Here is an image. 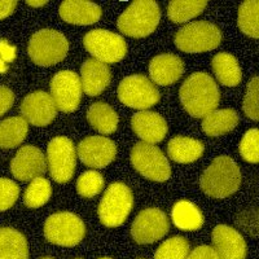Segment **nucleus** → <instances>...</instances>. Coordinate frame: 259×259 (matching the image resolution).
Masks as SVG:
<instances>
[{
  "mask_svg": "<svg viewBox=\"0 0 259 259\" xmlns=\"http://www.w3.org/2000/svg\"><path fill=\"white\" fill-rule=\"evenodd\" d=\"M180 101L188 114L203 118L217 110L221 101L218 84L206 73H193L180 87Z\"/></svg>",
  "mask_w": 259,
  "mask_h": 259,
  "instance_id": "nucleus-1",
  "label": "nucleus"
},
{
  "mask_svg": "<svg viewBox=\"0 0 259 259\" xmlns=\"http://www.w3.org/2000/svg\"><path fill=\"white\" fill-rule=\"evenodd\" d=\"M241 171L231 157H217L201 175L200 186L207 196L226 198L239 191Z\"/></svg>",
  "mask_w": 259,
  "mask_h": 259,
  "instance_id": "nucleus-2",
  "label": "nucleus"
},
{
  "mask_svg": "<svg viewBox=\"0 0 259 259\" xmlns=\"http://www.w3.org/2000/svg\"><path fill=\"white\" fill-rule=\"evenodd\" d=\"M161 9L156 2L138 0L130 4L118 18V29L131 38H144L150 35L158 26Z\"/></svg>",
  "mask_w": 259,
  "mask_h": 259,
  "instance_id": "nucleus-3",
  "label": "nucleus"
},
{
  "mask_svg": "<svg viewBox=\"0 0 259 259\" xmlns=\"http://www.w3.org/2000/svg\"><path fill=\"white\" fill-rule=\"evenodd\" d=\"M69 51L68 39L61 32L43 29L31 36L27 47L30 59L40 66H52L62 61Z\"/></svg>",
  "mask_w": 259,
  "mask_h": 259,
  "instance_id": "nucleus-4",
  "label": "nucleus"
},
{
  "mask_svg": "<svg viewBox=\"0 0 259 259\" xmlns=\"http://www.w3.org/2000/svg\"><path fill=\"white\" fill-rule=\"evenodd\" d=\"M134 206L133 192L123 183H113L106 188L99 205V218L106 227H118L126 222Z\"/></svg>",
  "mask_w": 259,
  "mask_h": 259,
  "instance_id": "nucleus-5",
  "label": "nucleus"
},
{
  "mask_svg": "<svg viewBox=\"0 0 259 259\" xmlns=\"http://www.w3.org/2000/svg\"><path fill=\"white\" fill-rule=\"evenodd\" d=\"M174 41L175 46L183 52H207L221 45L222 32L214 24L197 21L183 26L177 32Z\"/></svg>",
  "mask_w": 259,
  "mask_h": 259,
  "instance_id": "nucleus-6",
  "label": "nucleus"
},
{
  "mask_svg": "<svg viewBox=\"0 0 259 259\" xmlns=\"http://www.w3.org/2000/svg\"><path fill=\"white\" fill-rule=\"evenodd\" d=\"M84 233V223L73 212H57L51 215L45 224L47 241L60 246H75L82 241Z\"/></svg>",
  "mask_w": 259,
  "mask_h": 259,
  "instance_id": "nucleus-7",
  "label": "nucleus"
},
{
  "mask_svg": "<svg viewBox=\"0 0 259 259\" xmlns=\"http://www.w3.org/2000/svg\"><path fill=\"white\" fill-rule=\"evenodd\" d=\"M131 162L136 171L153 182H166L171 175L167 158L153 144L136 143L131 150Z\"/></svg>",
  "mask_w": 259,
  "mask_h": 259,
  "instance_id": "nucleus-8",
  "label": "nucleus"
},
{
  "mask_svg": "<svg viewBox=\"0 0 259 259\" xmlns=\"http://www.w3.org/2000/svg\"><path fill=\"white\" fill-rule=\"evenodd\" d=\"M83 43L85 50L91 53L94 59L104 64L119 62L127 53L124 39L109 30H92L85 34Z\"/></svg>",
  "mask_w": 259,
  "mask_h": 259,
  "instance_id": "nucleus-9",
  "label": "nucleus"
},
{
  "mask_svg": "<svg viewBox=\"0 0 259 259\" xmlns=\"http://www.w3.org/2000/svg\"><path fill=\"white\" fill-rule=\"evenodd\" d=\"M117 92L121 103L140 110L156 105L161 97L156 85L142 74L124 78L118 85Z\"/></svg>",
  "mask_w": 259,
  "mask_h": 259,
  "instance_id": "nucleus-10",
  "label": "nucleus"
},
{
  "mask_svg": "<svg viewBox=\"0 0 259 259\" xmlns=\"http://www.w3.org/2000/svg\"><path fill=\"white\" fill-rule=\"evenodd\" d=\"M47 162L53 180L68 183L77 165V153L70 139L65 136L52 139L47 148Z\"/></svg>",
  "mask_w": 259,
  "mask_h": 259,
  "instance_id": "nucleus-11",
  "label": "nucleus"
},
{
  "mask_svg": "<svg viewBox=\"0 0 259 259\" xmlns=\"http://www.w3.org/2000/svg\"><path fill=\"white\" fill-rule=\"evenodd\" d=\"M82 92L79 75L71 70L59 71L51 80V96L56 104L57 109L64 113L77 110Z\"/></svg>",
  "mask_w": 259,
  "mask_h": 259,
  "instance_id": "nucleus-12",
  "label": "nucleus"
},
{
  "mask_svg": "<svg viewBox=\"0 0 259 259\" xmlns=\"http://www.w3.org/2000/svg\"><path fill=\"white\" fill-rule=\"evenodd\" d=\"M168 228L170 223L165 212L152 207L139 212L131 227V235L138 244H152L165 237Z\"/></svg>",
  "mask_w": 259,
  "mask_h": 259,
  "instance_id": "nucleus-13",
  "label": "nucleus"
},
{
  "mask_svg": "<svg viewBox=\"0 0 259 259\" xmlns=\"http://www.w3.org/2000/svg\"><path fill=\"white\" fill-rule=\"evenodd\" d=\"M78 157L85 166L104 168L114 161L117 147L114 143L104 136H90L78 144Z\"/></svg>",
  "mask_w": 259,
  "mask_h": 259,
  "instance_id": "nucleus-14",
  "label": "nucleus"
},
{
  "mask_svg": "<svg viewBox=\"0 0 259 259\" xmlns=\"http://www.w3.org/2000/svg\"><path fill=\"white\" fill-rule=\"evenodd\" d=\"M20 110L25 121L34 126H47L57 114L56 104L52 96L45 91L27 95L21 104Z\"/></svg>",
  "mask_w": 259,
  "mask_h": 259,
  "instance_id": "nucleus-15",
  "label": "nucleus"
},
{
  "mask_svg": "<svg viewBox=\"0 0 259 259\" xmlns=\"http://www.w3.org/2000/svg\"><path fill=\"white\" fill-rule=\"evenodd\" d=\"M13 177L21 182L39 178L47 170V161L41 150L32 145H25L16 153L11 162Z\"/></svg>",
  "mask_w": 259,
  "mask_h": 259,
  "instance_id": "nucleus-16",
  "label": "nucleus"
},
{
  "mask_svg": "<svg viewBox=\"0 0 259 259\" xmlns=\"http://www.w3.org/2000/svg\"><path fill=\"white\" fill-rule=\"evenodd\" d=\"M211 240L218 259L246 258V242L232 227L217 226L212 231Z\"/></svg>",
  "mask_w": 259,
  "mask_h": 259,
  "instance_id": "nucleus-17",
  "label": "nucleus"
},
{
  "mask_svg": "<svg viewBox=\"0 0 259 259\" xmlns=\"http://www.w3.org/2000/svg\"><path fill=\"white\" fill-rule=\"evenodd\" d=\"M131 126L136 135L147 144L162 142L167 134V123L163 117L148 110L135 113L131 118Z\"/></svg>",
  "mask_w": 259,
  "mask_h": 259,
  "instance_id": "nucleus-18",
  "label": "nucleus"
},
{
  "mask_svg": "<svg viewBox=\"0 0 259 259\" xmlns=\"http://www.w3.org/2000/svg\"><path fill=\"white\" fill-rule=\"evenodd\" d=\"M184 73V64L180 57L163 53L153 57L149 64V75L154 83L159 85H168L180 79Z\"/></svg>",
  "mask_w": 259,
  "mask_h": 259,
  "instance_id": "nucleus-19",
  "label": "nucleus"
},
{
  "mask_svg": "<svg viewBox=\"0 0 259 259\" xmlns=\"http://www.w3.org/2000/svg\"><path fill=\"white\" fill-rule=\"evenodd\" d=\"M80 82L84 94L89 96L100 95L110 83L108 65L95 59L85 60L80 68Z\"/></svg>",
  "mask_w": 259,
  "mask_h": 259,
  "instance_id": "nucleus-20",
  "label": "nucleus"
},
{
  "mask_svg": "<svg viewBox=\"0 0 259 259\" xmlns=\"http://www.w3.org/2000/svg\"><path fill=\"white\" fill-rule=\"evenodd\" d=\"M60 16L68 24L92 25L101 17V8L91 2L66 0L60 6Z\"/></svg>",
  "mask_w": 259,
  "mask_h": 259,
  "instance_id": "nucleus-21",
  "label": "nucleus"
},
{
  "mask_svg": "<svg viewBox=\"0 0 259 259\" xmlns=\"http://www.w3.org/2000/svg\"><path fill=\"white\" fill-rule=\"evenodd\" d=\"M203 153V144L196 139L177 136L167 144V154L178 163H191L197 161Z\"/></svg>",
  "mask_w": 259,
  "mask_h": 259,
  "instance_id": "nucleus-22",
  "label": "nucleus"
},
{
  "mask_svg": "<svg viewBox=\"0 0 259 259\" xmlns=\"http://www.w3.org/2000/svg\"><path fill=\"white\" fill-rule=\"evenodd\" d=\"M0 259H29L25 236L13 228H0Z\"/></svg>",
  "mask_w": 259,
  "mask_h": 259,
  "instance_id": "nucleus-23",
  "label": "nucleus"
},
{
  "mask_svg": "<svg viewBox=\"0 0 259 259\" xmlns=\"http://www.w3.org/2000/svg\"><path fill=\"white\" fill-rule=\"evenodd\" d=\"M212 70L219 82L227 87H235L242 79V71L235 56L222 52L215 55L212 59Z\"/></svg>",
  "mask_w": 259,
  "mask_h": 259,
  "instance_id": "nucleus-24",
  "label": "nucleus"
},
{
  "mask_svg": "<svg viewBox=\"0 0 259 259\" xmlns=\"http://www.w3.org/2000/svg\"><path fill=\"white\" fill-rule=\"evenodd\" d=\"M171 219L182 231H197L203 226V215L194 203L178 201L171 211Z\"/></svg>",
  "mask_w": 259,
  "mask_h": 259,
  "instance_id": "nucleus-25",
  "label": "nucleus"
},
{
  "mask_svg": "<svg viewBox=\"0 0 259 259\" xmlns=\"http://www.w3.org/2000/svg\"><path fill=\"white\" fill-rule=\"evenodd\" d=\"M239 123V115L233 109L214 110L203 117L202 130L209 136H221L230 133Z\"/></svg>",
  "mask_w": 259,
  "mask_h": 259,
  "instance_id": "nucleus-26",
  "label": "nucleus"
},
{
  "mask_svg": "<svg viewBox=\"0 0 259 259\" xmlns=\"http://www.w3.org/2000/svg\"><path fill=\"white\" fill-rule=\"evenodd\" d=\"M87 119L96 131L104 135L115 133L119 121L114 109L105 103L92 104L87 110Z\"/></svg>",
  "mask_w": 259,
  "mask_h": 259,
  "instance_id": "nucleus-27",
  "label": "nucleus"
},
{
  "mask_svg": "<svg viewBox=\"0 0 259 259\" xmlns=\"http://www.w3.org/2000/svg\"><path fill=\"white\" fill-rule=\"evenodd\" d=\"M29 124L22 117H11L0 122V148H16L24 142Z\"/></svg>",
  "mask_w": 259,
  "mask_h": 259,
  "instance_id": "nucleus-28",
  "label": "nucleus"
},
{
  "mask_svg": "<svg viewBox=\"0 0 259 259\" xmlns=\"http://www.w3.org/2000/svg\"><path fill=\"white\" fill-rule=\"evenodd\" d=\"M206 0H196V2H182V0H174L168 4L167 15L172 22L175 24H183L187 21L192 20L206 8Z\"/></svg>",
  "mask_w": 259,
  "mask_h": 259,
  "instance_id": "nucleus-29",
  "label": "nucleus"
},
{
  "mask_svg": "<svg viewBox=\"0 0 259 259\" xmlns=\"http://www.w3.org/2000/svg\"><path fill=\"white\" fill-rule=\"evenodd\" d=\"M51 194H52L51 183L45 178H35L31 180V183L25 191L24 202L27 207L36 209L48 202Z\"/></svg>",
  "mask_w": 259,
  "mask_h": 259,
  "instance_id": "nucleus-30",
  "label": "nucleus"
},
{
  "mask_svg": "<svg viewBox=\"0 0 259 259\" xmlns=\"http://www.w3.org/2000/svg\"><path fill=\"white\" fill-rule=\"evenodd\" d=\"M259 3L256 0H247L240 6L239 9V27L241 31L250 38L256 39L259 36L258 25Z\"/></svg>",
  "mask_w": 259,
  "mask_h": 259,
  "instance_id": "nucleus-31",
  "label": "nucleus"
},
{
  "mask_svg": "<svg viewBox=\"0 0 259 259\" xmlns=\"http://www.w3.org/2000/svg\"><path fill=\"white\" fill-rule=\"evenodd\" d=\"M189 242L182 236H175L162 242L154 259H186L189 254Z\"/></svg>",
  "mask_w": 259,
  "mask_h": 259,
  "instance_id": "nucleus-32",
  "label": "nucleus"
},
{
  "mask_svg": "<svg viewBox=\"0 0 259 259\" xmlns=\"http://www.w3.org/2000/svg\"><path fill=\"white\" fill-rule=\"evenodd\" d=\"M104 189V178L97 171H85L78 178L77 191L80 196L91 198Z\"/></svg>",
  "mask_w": 259,
  "mask_h": 259,
  "instance_id": "nucleus-33",
  "label": "nucleus"
},
{
  "mask_svg": "<svg viewBox=\"0 0 259 259\" xmlns=\"http://www.w3.org/2000/svg\"><path fill=\"white\" fill-rule=\"evenodd\" d=\"M259 133L256 128L249 130L240 143V154L246 162L258 163L259 161Z\"/></svg>",
  "mask_w": 259,
  "mask_h": 259,
  "instance_id": "nucleus-34",
  "label": "nucleus"
},
{
  "mask_svg": "<svg viewBox=\"0 0 259 259\" xmlns=\"http://www.w3.org/2000/svg\"><path fill=\"white\" fill-rule=\"evenodd\" d=\"M258 92H259V78L254 77L253 79L249 82L246 89V95L244 97V112L247 117L253 119V121H258L259 118V109H258Z\"/></svg>",
  "mask_w": 259,
  "mask_h": 259,
  "instance_id": "nucleus-35",
  "label": "nucleus"
},
{
  "mask_svg": "<svg viewBox=\"0 0 259 259\" xmlns=\"http://www.w3.org/2000/svg\"><path fill=\"white\" fill-rule=\"evenodd\" d=\"M20 196V187L13 180L0 179V211L12 207Z\"/></svg>",
  "mask_w": 259,
  "mask_h": 259,
  "instance_id": "nucleus-36",
  "label": "nucleus"
},
{
  "mask_svg": "<svg viewBox=\"0 0 259 259\" xmlns=\"http://www.w3.org/2000/svg\"><path fill=\"white\" fill-rule=\"evenodd\" d=\"M15 103V95L8 87L0 85V115L6 114Z\"/></svg>",
  "mask_w": 259,
  "mask_h": 259,
  "instance_id": "nucleus-37",
  "label": "nucleus"
},
{
  "mask_svg": "<svg viewBox=\"0 0 259 259\" xmlns=\"http://www.w3.org/2000/svg\"><path fill=\"white\" fill-rule=\"evenodd\" d=\"M186 259H218V255L215 253L214 247L207 245H201L191 251Z\"/></svg>",
  "mask_w": 259,
  "mask_h": 259,
  "instance_id": "nucleus-38",
  "label": "nucleus"
},
{
  "mask_svg": "<svg viewBox=\"0 0 259 259\" xmlns=\"http://www.w3.org/2000/svg\"><path fill=\"white\" fill-rule=\"evenodd\" d=\"M17 7V2H0V20L11 16Z\"/></svg>",
  "mask_w": 259,
  "mask_h": 259,
  "instance_id": "nucleus-39",
  "label": "nucleus"
},
{
  "mask_svg": "<svg viewBox=\"0 0 259 259\" xmlns=\"http://www.w3.org/2000/svg\"><path fill=\"white\" fill-rule=\"evenodd\" d=\"M26 4L30 7H36L38 8V7H43L46 4H48V2H27Z\"/></svg>",
  "mask_w": 259,
  "mask_h": 259,
  "instance_id": "nucleus-40",
  "label": "nucleus"
},
{
  "mask_svg": "<svg viewBox=\"0 0 259 259\" xmlns=\"http://www.w3.org/2000/svg\"><path fill=\"white\" fill-rule=\"evenodd\" d=\"M41 259H53V258H50V256H47V258H41Z\"/></svg>",
  "mask_w": 259,
  "mask_h": 259,
  "instance_id": "nucleus-41",
  "label": "nucleus"
},
{
  "mask_svg": "<svg viewBox=\"0 0 259 259\" xmlns=\"http://www.w3.org/2000/svg\"><path fill=\"white\" fill-rule=\"evenodd\" d=\"M100 259H110V258H100Z\"/></svg>",
  "mask_w": 259,
  "mask_h": 259,
  "instance_id": "nucleus-42",
  "label": "nucleus"
}]
</instances>
